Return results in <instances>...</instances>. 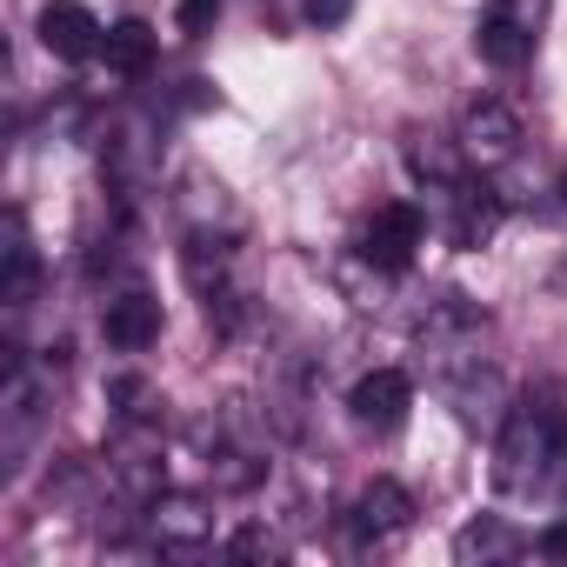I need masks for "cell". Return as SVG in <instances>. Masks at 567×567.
Returning <instances> with one entry per match:
<instances>
[{
  "mask_svg": "<svg viewBox=\"0 0 567 567\" xmlns=\"http://www.w3.org/2000/svg\"><path fill=\"white\" fill-rule=\"evenodd\" d=\"M494 487L507 501H560L567 494V401L527 394L507 408L494 434Z\"/></svg>",
  "mask_w": 567,
  "mask_h": 567,
  "instance_id": "obj_1",
  "label": "cell"
},
{
  "mask_svg": "<svg viewBox=\"0 0 567 567\" xmlns=\"http://www.w3.org/2000/svg\"><path fill=\"white\" fill-rule=\"evenodd\" d=\"M481 341H487V315L474 301H461V295H447V301H434L421 315V354H427V374L434 381H454L474 361H487Z\"/></svg>",
  "mask_w": 567,
  "mask_h": 567,
  "instance_id": "obj_2",
  "label": "cell"
},
{
  "mask_svg": "<svg viewBox=\"0 0 567 567\" xmlns=\"http://www.w3.org/2000/svg\"><path fill=\"white\" fill-rule=\"evenodd\" d=\"M534 41H540V0H487L474 14V54L501 74L527 68Z\"/></svg>",
  "mask_w": 567,
  "mask_h": 567,
  "instance_id": "obj_3",
  "label": "cell"
},
{
  "mask_svg": "<svg viewBox=\"0 0 567 567\" xmlns=\"http://www.w3.org/2000/svg\"><path fill=\"white\" fill-rule=\"evenodd\" d=\"M434 200H441V234H447L454 247H467V254H474V247H487V240L501 234V214H507V200H501V194H494V187H487L474 167H467L454 187H441Z\"/></svg>",
  "mask_w": 567,
  "mask_h": 567,
  "instance_id": "obj_4",
  "label": "cell"
},
{
  "mask_svg": "<svg viewBox=\"0 0 567 567\" xmlns=\"http://www.w3.org/2000/svg\"><path fill=\"white\" fill-rule=\"evenodd\" d=\"M421 240H427V214H421L414 200H381V207L361 220V234H354V247H361L374 267H388V274H408L414 254H421Z\"/></svg>",
  "mask_w": 567,
  "mask_h": 567,
  "instance_id": "obj_5",
  "label": "cell"
},
{
  "mask_svg": "<svg viewBox=\"0 0 567 567\" xmlns=\"http://www.w3.org/2000/svg\"><path fill=\"white\" fill-rule=\"evenodd\" d=\"M461 154H467V167L474 174H494V167H507L514 154H520V141H527V127H520V114L507 107V101H474L467 114H461Z\"/></svg>",
  "mask_w": 567,
  "mask_h": 567,
  "instance_id": "obj_6",
  "label": "cell"
},
{
  "mask_svg": "<svg viewBox=\"0 0 567 567\" xmlns=\"http://www.w3.org/2000/svg\"><path fill=\"white\" fill-rule=\"evenodd\" d=\"M141 527L161 554H194V547L214 540V507L200 494H154L141 507Z\"/></svg>",
  "mask_w": 567,
  "mask_h": 567,
  "instance_id": "obj_7",
  "label": "cell"
},
{
  "mask_svg": "<svg viewBox=\"0 0 567 567\" xmlns=\"http://www.w3.org/2000/svg\"><path fill=\"white\" fill-rule=\"evenodd\" d=\"M441 394L454 401V414H461V427H474V434H501V421H507V381H501V368L494 361H474L467 374H454V381H441Z\"/></svg>",
  "mask_w": 567,
  "mask_h": 567,
  "instance_id": "obj_8",
  "label": "cell"
},
{
  "mask_svg": "<svg viewBox=\"0 0 567 567\" xmlns=\"http://www.w3.org/2000/svg\"><path fill=\"white\" fill-rule=\"evenodd\" d=\"M348 527H354V540L381 547V540H394V534L414 527V494L401 481H368L354 494V507H348Z\"/></svg>",
  "mask_w": 567,
  "mask_h": 567,
  "instance_id": "obj_9",
  "label": "cell"
},
{
  "mask_svg": "<svg viewBox=\"0 0 567 567\" xmlns=\"http://www.w3.org/2000/svg\"><path fill=\"white\" fill-rule=\"evenodd\" d=\"M348 408H354V421H361V427L394 434V427L408 421V408H414V381H408L401 368H368V374L354 381Z\"/></svg>",
  "mask_w": 567,
  "mask_h": 567,
  "instance_id": "obj_10",
  "label": "cell"
},
{
  "mask_svg": "<svg viewBox=\"0 0 567 567\" xmlns=\"http://www.w3.org/2000/svg\"><path fill=\"white\" fill-rule=\"evenodd\" d=\"M101 334H107V348H121V354H147V348L161 341V301H154L147 288H121V295H107V308H101Z\"/></svg>",
  "mask_w": 567,
  "mask_h": 567,
  "instance_id": "obj_11",
  "label": "cell"
},
{
  "mask_svg": "<svg viewBox=\"0 0 567 567\" xmlns=\"http://www.w3.org/2000/svg\"><path fill=\"white\" fill-rule=\"evenodd\" d=\"M34 34H41V48H48L54 61H87V54H101V41H107V28L81 8V0H48L41 21H34Z\"/></svg>",
  "mask_w": 567,
  "mask_h": 567,
  "instance_id": "obj_12",
  "label": "cell"
},
{
  "mask_svg": "<svg viewBox=\"0 0 567 567\" xmlns=\"http://www.w3.org/2000/svg\"><path fill=\"white\" fill-rule=\"evenodd\" d=\"M181 220H187V234H207V240H234V234H240V200H234L220 181L194 174V181L181 187Z\"/></svg>",
  "mask_w": 567,
  "mask_h": 567,
  "instance_id": "obj_13",
  "label": "cell"
},
{
  "mask_svg": "<svg viewBox=\"0 0 567 567\" xmlns=\"http://www.w3.org/2000/svg\"><path fill=\"white\" fill-rule=\"evenodd\" d=\"M401 161H408V174H414L427 194H441V187H454V181L467 174V154H461V141H447V134H408V141H401Z\"/></svg>",
  "mask_w": 567,
  "mask_h": 567,
  "instance_id": "obj_14",
  "label": "cell"
},
{
  "mask_svg": "<svg viewBox=\"0 0 567 567\" xmlns=\"http://www.w3.org/2000/svg\"><path fill=\"white\" fill-rule=\"evenodd\" d=\"M520 547H527V540H520L501 514H481V520H467V527L454 534V560H467V567H474V560H481V567H487V560H514Z\"/></svg>",
  "mask_w": 567,
  "mask_h": 567,
  "instance_id": "obj_15",
  "label": "cell"
},
{
  "mask_svg": "<svg viewBox=\"0 0 567 567\" xmlns=\"http://www.w3.org/2000/svg\"><path fill=\"white\" fill-rule=\"evenodd\" d=\"M34 280H41V254H34V240H28V227H21V214L8 220V274H0V301H8L14 315L34 301Z\"/></svg>",
  "mask_w": 567,
  "mask_h": 567,
  "instance_id": "obj_16",
  "label": "cell"
},
{
  "mask_svg": "<svg viewBox=\"0 0 567 567\" xmlns=\"http://www.w3.org/2000/svg\"><path fill=\"white\" fill-rule=\"evenodd\" d=\"M101 61H107V74L141 81V74L154 68V34H147V21H114L107 41H101Z\"/></svg>",
  "mask_w": 567,
  "mask_h": 567,
  "instance_id": "obj_17",
  "label": "cell"
},
{
  "mask_svg": "<svg viewBox=\"0 0 567 567\" xmlns=\"http://www.w3.org/2000/svg\"><path fill=\"white\" fill-rule=\"evenodd\" d=\"M334 280H341V295H348L354 308H388V280H394V274H388V267H374V260L354 247V254H341Z\"/></svg>",
  "mask_w": 567,
  "mask_h": 567,
  "instance_id": "obj_18",
  "label": "cell"
},
{
  "mask_svg": "<svg viewBox=\"0 0 567 567\" xmlns=\"http://www.w3.org/2000/svg\"><path fill=\"white\" fill-rule=\"evenodd\" d=\"M348 14H354V0H301V21H308L315 34H334V28H348Z\"/></svg>",
  "mask_w": 567,
  "mask_h": 567,
  "instance_id": "obj_19",
  "label": "cell"
},
{
  "mask_svg": "<svg viewBox=\"0 0 567 567\" xmlns=\"http://www.w3.org/2000/svg\"><path fill=\"white\" fill-rule=\"evenodd\" d=\"M220 14V0H181V34H207Z\"/></svg>",
  "mask_w": 567,
  "mask_h": 567,
  "instance_id": "obj_20",
  "label": "cell"
},
{
  "mask_svg": "<svg viewBox=\"0 0 567 567\" xmlns=\"http://www.w3.org/2000/svg\"><path fill=\"white\" fill-rule=\"evenodd\" d=\"M234 554H254V560L267 554V560H274V554H280V540H274L267 527H247V534H234Z\"/></svg>",
  "mask_w": 567,
  "mask_h": 567,
  "instance_id": "obj_21",
  "label": "cell"
},
{
  "mask_svg": "<svg viewBox=\"0 0 567 567\" xmlns=\"http://www.w3.org/2000/svg\"><path fill=\"white\" fill-rule=\"evenodd\" d=\"M540 554H547V560H567V520H554V527L540 534Z\"/></svg>",
  "mask_w": 567,
  "mask_h": 567,
  "instance_id": "obj_22",
  "label": "cell"
}]
</instances>
